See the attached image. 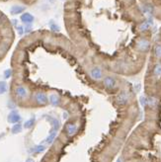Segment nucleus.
Instances as JSON below:
<instances>
[{
	"label": "nucleus",
	"instance_id": "nucleus-19",
	"mask_svg": "<svg viewBox=\"0 0 161 162\" xmlns=\"http://www.w3.org/2000/svg\"><path fill=\"white\" fill-rule=\"evenodd\" d=\"M153 72L157 77H161V64L160 63H158L154 66Z\"/></svg>",
	"mask_w": 161,
	"mask_h": 162
},
{
	"label": "nucleus",
	"instance_id": "nucleus-12",
	"mask_svg": "<svg viewBox=\"0 0 161 162\" xmlns=\"http://www.w3.org/2000/svg\"><path fill=\"white\" fill-rule=\"evenodd\" d=\"M152 19L151 18H149V19H147V20H145L142 24H140V30L141 32H144V31H146V30H148L150 27L152 26Z\"/></svg>",
	"mask_w": 161,
	"mask_h": 162
},
{
	"label": "nucleus",
	"instance_id": "nucleus-11",
	"mask_svg": "<svg viewBox=\"0 0 161 162\" xmlns=\"http://www.w3.org/2000/svg\"><path fill=\"white\" fill-rule=\"evenodd\" d=\"M48 101L51 102V104L53 106H58L59 103H61V98L57 94H51V95L48 97Z\"/></svg>",
	"mask_w": 161,
	"mask_h": 162
},
{
	"label": "nucleus",
	"instance_id": "nucleus-3",
	"mask_svg": "<svg viewBox=\"0 0 161 162\" xmlns=\"http://www.w3.org/2000/svg\"><path fill=\"white\" fill-rule=\"evenodd\" d=\"M34 99L39 105H46L48 101V96L46 95L43 92H37L36 94H35Z\"/></svg>",
	"mask_w": 161,
	"mask_h": 162
},
{
	"label": "nucleus",
	"instance_id": "nucleus-18",
	"mask_svg": "<svg viewBox=\"0 0 161 162\" xmlns=\"http://www.w3.org/2000/svg\"><path fill=\"white\" fill-rule=\"evenodd\" d=\"M7 91V83L5 81H0V95H3Z\"/></svg>",
	"mask_w": 161,
	"mask_h": 162
},
{
	"label": "nucleus",
	"instance_id": "nucleus-7",
	"mask_svg": "<svg viewBox=\"0 0 161 162\" xmlns=\"http://www.w3.org/2000/svg\"><path fill=\"white\" fill-rule=\"evenodd\" d=\"M21 21L23 22L25 25H27V24H32L33 22H34L35 20V17L33 16L31 13H28V12H24L23 14H21Z\"/></svg>",
	"mask_w": 161,
	"mask_h": 162
},
{
	"label": "nucleus",
	"instance_id": "nucleus-22",
	"mask_svg": "<svg viewBox=\"0 0 161 162\" xmlns=\"http://www.w3.org/2000/svg\"><path fill=\"white\" fill-rule=\"evenodd\" d=\"M154 53L157 58H161V45H157L154 48Z\"/></svg>",
	"mask_w": 161,
	"mask_h": 162
},
{
	"label": "nucleus",
	"instance_id": "nucleus-31",
	"mask_svg": "<svg viewBox=\"0 0 161 162\" xmlns=\"http://www.w3.org/2000/svg\"><path fill=\"white\" fill-rule=\"evenodd\" d=\"M62 1H64V0H62Z\"/></svg>",
	"mask_w": 161,
	"mask_h": 162
},
{
	"label": "nucleus",
	"instance_id": "nucleus-28",
	"mask_svg": "<svg viewBox=\"0 0 161 162\" xmlns=\"http://www.w3.org/2000/svg\"><path fill=\"white\" fill-rule=\"evenodd\" d=\"M26 162H35L34 159H32V158H29V159H27Z\"/></svg>",
	"mask_w": 161,
	"mask_h": 162
},
{
	"label": "nucleus",
	"instance_id": "nucleus-27",
	"mask_svg": "<svg viewBox=\"0 0 161 162\" xmlns=\"http://www.w3.org/2000/svg\"><path fill=\"white\" fill-rule=\"evenodd\" d=\"M11 22H12L13 26H15V27H17V26H18V21H17V20H15V19H13V20L11 21Z\"/></svg>",
	"mask_w": 161,
	"mask_h": 162
},
{
	"label": "nucleus",
	"instance_id": "nucleus-30",
	"mask_svg": "<svg viewBox=\"0 0 161 162\" xmlns=\"http://www.w3.org/2000/svg\"><path fill=\"white\" fill-rule=\"evenodd\" d=\"M50 2H53V0H50Z\"/></svg>",
	"mask_w": 161,
	"mask_h": 162
},
{
	"label": "nucleus",
	"instance_id": "nucleus-24",
	"mask_svg": "<svg viewBox=\"0 0 161 162\" xmlns=\"http://www.w3.org/2000/svg\"><path fill=\"white\" fill-rule=\"evenodd\" d=\"M11 75H12V70H11L10 68L9 69H6L4 71V77H5V79H8V78H10Z\"/></svg>",
	"mask_w": 161,
	"mask_h": 162
},
{
	"label": "nucleus",
	"instance_id": "nucleus-9",
	"mask_svg": "<svg viewBox=\"0 0 161 162\" xmlns=\"http://www.w3.org/2000/svg\"><path fill=\"white\" fill-rule=\"evenodd\" d=\"M76 131H77V126L75 124L69 123L65 126V133H66L68 136H72L73 134H75Z\"/></svg>",
	"mask_w": 161,
	"mask_h": 162
},
{
	"label": "nucleus",
	"instance_id": "nucleus-26",
	"mask_svg": "<svg viewBox=\"0 0 161 162\" xmlns=\"http://www.w3.org/2000/svg\"><path fill=\"white\" fill-rule=\"evenodd\" d=\"M140 103H141V105H142L143 107H146L147 106V98H145V97H141V98H140Z\"/></svg>",
	"mask_w": 161,
	"mask_h": 162
},
{
	"label": "nucleus",
	"instance_id": "nucleus-29",
	"mask_svg": "<svg viewBox=\"0 0 161 162\" xmlns=\"http://www.w3.org/2000/svg\"><path fill=\"white\" fill-rule=\"evenodd\" d=\"M117 162H122V161H121V159H118V160H117Z\"/></svg>",
	"mask_w": 161,
	"mask_h": 162
},
{
	"label": "nucleus",
	"instance_id": "nucleus-17",
	"mask_svg": "<svg viewBox=\"0 0 161 162\" xmlns=\"http://www.w3.org/2000/svg\"><path fill=\"white\" fill-rule=\"evenodd\" d=\"M56 131H51V134H48V136L47 137V139H46V142H47L48 144H51L54 140V139H56Z\"/></svg>",
	"mask_w": 161,
	"mask_h": 162
},
{
	"label": "nucleus",
	"instance_id": "nucleus-16",
	"mask_svg": "<svg viewBox=\"0 0 161 162\" xmlns=\"http://www.w3.org/2000/svg\"><path fill=\"white\" fill-rule=\"evenodd\" d=\"M48 26H50V29L53 32H54V33H58L59 30H61V28H59V26L57 25V24L54 22V21H50V23H48Z\"/></svg>",
	"mask_w": 161,
	"mask_h": 162
},
{
	"label": "nucleus",
	"instance_id": "nucleus-5",
	"mask_svg": "<svg viewBox=\"0 0 161 162\" xmlns=\"http://www.w3.org/2000/svg\"><path fill=\"white\" fill-rule=\"evenodd\" d=\"M130 100V95L127 91H123L117 96V102L120 105H125Z\"/></svg>",
	"mask_w": 161,
	"mask_h": 162
},
{
	"label": "nucleus",
	"instance_id": "nucleus-14",
	"mask_svg": "<svg viewBox=\"0 0 161 162\" xmlns=\"http://www.w3.org/2000/svg\"><path fill=\"white\" fill-rule=\"evenodd\" d=\"M157 104H158V102L155 97H148V98H147V106L148 107L155 108L157 106Z\"/></svg>",
	"mask_w": 161,
	"mask_h": 162
},
{
	"label": "nucleus",
	"instance_id": "nucleus-23",
	"mask_svg": "<svg viewBox=\"0 0 161 162\" xmlns=\"http://www.w3.org/2000/svg\"><path fill=\"white\" fill-rule=\"evenodd\" d=\"M33 30V25L32 24H27V25H24V33H30Z\"/></svg>",
	"mask_w": 161,
	"mask_h": 162
},
{
	"label": "nucleus",
	"instance_id": "nucleus-6",
	"mask_svg": "<svg viewBox=\"0 0 161 162\" xmlns=\"http://www.w3.org/2000/svg\"><path fill=\"white\" fill-rule=\"evenodd\" d=\"M104 86L107 89H114L117 86V81L114 77L112 76H106L103 80Z\"/></svg>",
	"mask_w": 161,
	"mask_h": 162
},
{
	"label": "nucleus",
	"instance_id": "nucleus-2",
	"mask_svg": "<svg viewBox=\"0 0 161 162\" xmlns=\"http://www.w3.org/2000/svg\"><path fill=\"white\" fill-rule=\"evenodd\" d=\"M136 47H137V50H140V52H147L150 48V43L146 39H140L136 44Z\"/></svg>",
	"mask_w": 161,
	"mask_h": 162
},
{
	"label": "nucleus",
	"instance_id": "nucleus-4",
	"mask_svg": "<svg viewBox=\"0 0 161 162\" xmlns=\"http://www.w3.org/2000/svg\"><path fill=\"white\" fill-rule=\"evenodd\" d=\"M90 76H91V78H93L94 80H100L103 77L102 69L98 66L93 67V68L90 70Z\"/></svg>",
	"mask_w": 161,
	"mask_h": 162
},
{
	"label": "nucleus",
	"instance_id": "nucleus-1",
	"mask_svg": "<svg viewBox=\"0 0 161 162\" xmlns=\"http://www.w3.org/2000/svg\"><path fill=\"white\" fill-rule=\"evenodd\" d=\"M15 94L18 98L20 99H26L29 96V90L26 86L19 85L15 88Z\"/></svg>",
	"mask_w": 161,
	"mask_h": 162
},
{
	"label": "nucleus",
	"instance_id": "nucleus-21",
	"mask_svg": "<svg viewBox=\"0 0 161 162\" xmlns=\"http://www.w3.org/2000/svg\"><path fill=\"white\" fill-rule=\"evenodd\" d=\"M22 131V126L20 124H15L12 128V133L13 134H19Z\"/></svg>",
	"mask_w": 161,
	"mask_h": 162
},
{
	"label": "nucleus",
	"instance_id": "nucleus-8",
	"mask_svg": "<svg viewBox=\"0 0 161 162\" xmlns=\"http://www.w3.org/2000/svg\"><path fill=\"white\" fill-rule=\"evenodd\" d=\"M7 120L11 124H18L21 121V116L18 114L17 112H11L7 117Z\"/></svg>",
	"mask_w": 161,
	"mask_h": 162
},
{
	"label": "nucleus",
	"instance_id": "nucleus-10",
	"mask_svg": "<svg viewBox=\"0 0 161 162\" xmlns=\"http://www.w3.org/2000/svg\"><path fill=\"white\" fill-rule=\"evenodd\" d=\"M26 7L22 6V5H14V6L11 7L10 13L12 15H19V14H23V12L25 11Z\"/></svg>",
	"mask_w": 161,
	"mask_h": 162
},
{
	"label": "nucleus",
	"instance_id": "nucleus-15",
	"mask_svg": "<svg viewBox=\"0 0 161 162\" xmlns=\"http://www.w3.org/2000/svg\"><path fill=\"white\" fill-rule=\"evenodd\" d=\"M142 11L144 14L146 15H151L152 12H153V7H152L151 4H145L142 7Z\"/></svg>",
	"mask_w": 161,
	"mask_h": 162
},
{
	"label": "nucleus",
	"instance_id": "nucleus-20",
	"mask_svg": "<svg viewBox=\"0 0 161 162\" xmlns=\"http://www.w3.org/2000/svg\"><path fill=\"white\" fill-rule=\"evenodd\" d=\"M34 123H35V118L30 119V120H28L25 124H24V128L25 129H31L33 126V125H34Z\"/></svg>",
	"mask_w": 161,
	"mask_h": 162
},
{
	"label": "nucleus",
	"instance_id": "nucleus-25",
	"mask_svg": "<svg viewBox=\"0 0 161 162\" xmlns=\"http://www.w3.org/2000/svg\"><path fill=\"white\" fill-rule=\"evenodd\" d=\"M16 31L18 32V35H20V36H22V35L24 34V27H22V26H17V27H16Z\"/></svg>",
	"mask_w": 161,
	"mask_h": 162
},
{
	"label": "nucleus",
	"instance_id": "nucleus-13",
	"mask_svg": "<svg viewBox=\"0 0 161 162\" xmlns=\"http://www.w3.org/2000/svg\"><path fill=\"white\" fill-rule=\"evenodd\" d=\"M46 150V146L43 145H36V146L30 148L29 151L30 152H33V153H39V152H43V151Z\"/></svg>",
	"mask_w": 161,
	"mask_h": 162
}]
</instances>
